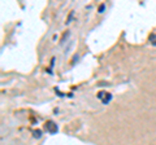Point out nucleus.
I'll return each mask as SVG.
<instances>
[{
  "instance_id": "3",
  "label": "nucleus",
  "mask_w": 156,
  "mask_h": 145,
  "mask_svg": "<svg viewBox=\"0 0 156 145\" xmlns=\"http://www.w3.org/2000/svg\"><path fill=\"white\" fill-rule=\"evenodd\" d=\"M34 135H35V137H41V131H37V132H34Z\"/></svg>"
},
{
  "instance_id": "1",
  "label": "nucleus",
  "mask_w": 156,
  "mask_h": 145,
  "mask_svg": "<svg viewBox=\"0 0 156 145\" xmlns=\"http://www.w3.org/2000/svg\"><path fill=\"white\" fill-rule=\"evenodd\" d=\"M98 99L103 104H108L112 100V95L109 92H105V91H100V92H98Z\"/></svg>"
},
{
  "instance_id": "2",
  "label": "nucleus",
  "mask_w": 156,
  "mask_h": 145,
  "mask_svg": "<svg viewBox=\"0 0 156 145\" xmlns=\"http://www.w3.org/2000/svg\"><path fill=\"white\" fill-rule=\"evenodd\" d=\"M46 128H47V131H48V132H51V133L57 132V126L53 123L52 120H48V122L46 123Z\"/></svg>"
}]
</instances>
